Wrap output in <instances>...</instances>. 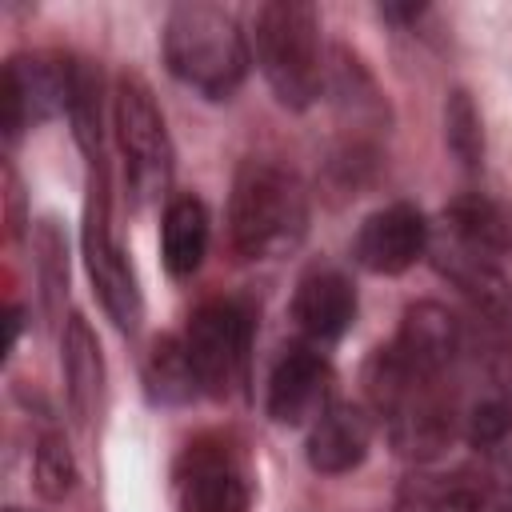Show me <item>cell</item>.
<instances>
[{
	"label": "cell",
	"instance_id": "6da1fadb",
	"mask_svg": "<svg viewBox=\"0 0 512 512\" xmlns=\"http://www.w3.org/2000/svg\"><path fill=\"white\" fill-rule=\"evenodd\" d=\"M372 408L384 416L388 436L400 456L432 460L448 448L456 432V400L444 376H424L408 368L392 348H380L364 372Z\"/></svg>",
	"mask_w": 512,
	"mask_h": 512
},
{
	"label": "cell",
	"instance_id": "7a4b0ae2",
	"mask_svg": "<svg viewBox=\"0 0 512 512\" xmlns=\"http://www.w3.org/2000/svg\"><path fill=\"white\" fill-rule=\"evenodd\" d=\"M308 200L300 180L272 160H244L228 196V236L244 260H276L304 240Z\"/></svg>",
	"mask_w": 512,
	"mask_h": 512
},
{
	"label": "cell",
	"instance_id": "3957f363",
	"mask_svg": "<svg viewBox=\"0 0 512 512\" xmlns=\"http://www.w3.org/2000/svg\"><path fill=\"white\" fill-rule=\"evenodd\" d=\"M164 60L188 88L224 100L248 76V44L232 12L208 0H184L164 20Z\"/></svg>",
	"mask_w": 512,
	"mask_h": 512
},
{
	"label": "cell",
	"instance_id": "277c9868",
	"mask_svg": "<svg viewBox=\"0 0 512 512\" xmlns=\"http://www.w3.org/2000/svg\"><path fill=\"white\" fill-rule=\"evenodd\" d=\"M256 64L288 108H308L320 96V20L304 0H268L256 12Z\"/></svg>",
	"mask_w": 512,
	"mask_h": 512
},
{
	"label": "cell",
	"instance_id": "5b68a950",
	"mask_svg": "<svg viewBox=\"0 0 512 512\" xmlns=\"http://www.w3.org/2000/svg\"><path fill=\"white\" fill-rule=\"evenodd\" d=\"M112 124H116V140H120V156H124V176H128L132 192L140 200L160 196L168 188V176H172V144H168L164 116L156 108V96H152V88L136 72H124L116 80Z\"/></svg>",
	"mask_w": 512,
	"mask_h": 512
},
{
	"label": "cell",
	"instance_id": "8992f818",
	"mask_svg": "<svg viewBox=\"0 0 512 512\" xmlns=\"http://www.w3.org/2000/svg\"><path fill=\"white\" fill-rule=\"evenodd\" d=\"M84 260H88V276L96 284V296L104 304V312L116 320V328L136 332L140 316H144V300L132 276V264L124 256V248L112 236V208H108V176L104 164H92V180H88V204H84Z\"/></svg>",
	"mask_w": 512,
	"mask_h": 512
},
{
	"label": "cell",
	"instance_id": "52a82bcc",
	"mask_svg": "<svg viewBox=\"0 0 512 512\" xmlns=\"http://www.w3.org/2000/svg\"><path fill=\"white\" fill-rule=\"evenodd\" d=\"M248 336H252L248 312L232 300H212L192 312L184 328V352H188L200 392L224 396L240 380L244 360H248Z\"/></svg>",
	"mask_w": 512,
	"mask_h": 512
},
{
	"label": "cell",
	"instance_id": "ba28073f",
	"mask_svg": "<svg viewBox=\"0 0 512 512\" xmlns=\"http://www.w3.org/2000/svg\"><path fill=\"white\" fill-rule=\"evenodd\" d=\"M180 512H248V480L224 444H188L176 468Z\"/></svg>",
	"mask_w": 512,
	"mask_h": 512
},
{
	"label": "cell",
	"instance_id": "9c48e42d",
	"mask_svg": "<svg viewBox=\"0 0 512 512\" xmlns=\"http://www.w3.org/2000/svg\"><path fill=\"white\" fill-rule=\"evenodd\" d=\"M72 80L76 64H52V60H8L0 104H4V132L8 140L20 136L28 120H44L72 104Z\"/></svg>",
	"mask_w": 512,
	"mask_h": 512
},
{
	"label": "cell",
	"instance_id": "30bf717a",
	"mask_svg": "<svg viewBox=\"0 0 512 512\" xmlns=\"http://www.w3.org/2000/svg\"><path fill=\"white\" fill-rule=\"evenodd\" d=\"M424 248H428V224L412 204H388L372 212L352 240L356 264H364L376 276H396L412 268L424 256Z\"/></svg>",
	"mask_w": 512,
	"mask_h": 512
},
{
	"label": "cell",
	"instance_id": "8fae6325",
	"mask_svg": "<svg viewBox=\"0 0 512 512\" xmlns=\"http://www.w3.org/2000/svg\"><path fill=\"white\" fill-rule=\"evenodd\" d=\"M388 348L424 376H448V368L460 356V324L444 304L420 300L404 312L400 332Z\"/></svg>",
	"mask_w": 512,
	"mask_h": 512
},
{
	"label": "cell",
	"instance_id": "7c38bea8",
	"mask_svg": "<svg viewBox=\"0 0 512 512\" xmlns=\"http://www.w3.org/2000/svg\"><path fill=\"white\" fill-rule=\"evenodd\" d=\"M356 316V288L340 268H312L292 296V320L308 340H336Z\"/></svg>",
	"mask_w": 512,
	"mask_h": 512
},
{
	"label": "cell",
	"instance_id": "4fadbf2b",
	"mask_svg": "<svg viewBox=\"0 0 512 512\" xmlns=\"http://www.w3.org/2000/svg\"><path fill=\"white\" fill-rule=\"evenodd\" d=\"M368 444H372V420L360 404H328L316 424H312V436H308V464L324 476H340V472H352L364 456H368Z\"/></svg>",
	"mask_w": 512,
	"mask_h": 512
},
{
	"label": "cell",
	"instance_id": "5bb4252c",
	"mask_svg": "<svg viewBox=\"0 0 512 512\" xmlns=\"http://www.w3.org/2000/svg\"><path fill=\"white\" fill-rule=\"evenodd\" d=\"M436 268L496 324H512V288L496 268V256H484L456 236H444L436 248Z\"/></svg>",
	"mask_w": 512,
	"mask_h": 512
},
{
	"label": "cell",
	"instance_id": "9a60e30c",
	"mask_svg": "<svg viewBox=\"0 0 512 512\" xmlns=\"http://www.w3.org/2000/svg\"><path fill=\"white\" fill-rule=\"evenodd\" d=\"M324 388H328L324 360L312 348H288L268 376V416L276 424H300L320 408Z\"/></svg>",
	"mask_w": 512,
	"mask_h": 512
},
{
	"label": "cell",
	"instance_id": "2e32d148",
	"mask_svg": "<svg viewBox=\"0 0 512 512\" xmlns=\"http://www.w3.org/2000/svg\"><path fill=\"white\" fill-rule=\"evenodd\" d=\"M60 364H64V384H68V404L76 420H92L100 408V392H104V360H100V344L96 332L88 328L84 316H68L64 324V340H60Z\"/></svg>",
	"mask_w": 512,
	"mask_h": 512
},
{
	"label": "cell",
	"instance_id": "e0dca14e",
	"mask_svg": "<svg viewBox=\"0 0 512 512\" xmlns=\"http://www.w3.org/2000/svg\"><path fill=\"white\" fill-rule=\"evenodd\" d=\"M160 252L172 276H192L208 252V208L196 196H176L164 208Z\"/></svg>",
	"mask_w": 512,
	"mask_h": 512
},
{
	"label": "cell",
	"instance_id": "ac0fdd59",
	"mask_svg": "<svg viewBox=\"0 0 512 512\" xmlns=\"http://www.w3.org/2000/svg\"><path fill=\"white\" fill-rule=\"evenodd\" d=\"M444 220H448V236H456L460 244H468V248H476L484 256H496V252H504L512 244L508 212L500 204H492L488 196H480V192H468V196L452 200Z\"/></svg>",
	"mask_w": 512,
	"mask_h": 512
},
{
	"label": "cell",
	"instance_id": "d6986e66",
	"mask_svg": "<svg viewBox=\"0 0 512 512\" xmlns=\"http://www.w3.org/2000/svg\"><path fill=\"white\" fill-rule=\"evenodd\" d=\"M484 496L464 476L420 472L408 476L396 492V512H480Z\"/></svg>",
	"mask_w": 512,
	"mask_h": 512
},
{
	"label": "cell",
	"instance_id": "ffe728a7",
	"mask_svg": "<svg viewBox=\"0 0 512 512\" xmlns=\"http://www.w3.org/2000/svg\"><path fill=\"white\" fill-rule=\"evenodd\" d=\"M148 384L160 400H188L192 392H200L196 384V372L188 364V352H184V340H160L148 356Z\"/></svg>",
	"mask_w": 512,
	"mask_h": 512
},
{
	"label": "cell",
	"instance_id": "44dd1931",
	"mask_svg": "<svg viewBox=\"0 0 512 512\" xmlns=\"http://www.w3.org/2000/svg\"><path fill=\"white\" fill-rule=\"evenodd\" d=\"M444 140L452 148V156L464 164V168H476L480 156H484V132H480V116H476V104L464 88H456L444 104Z\"/></svg>",
	"mask_w": 512,
	"mask_h": 512
},
{
	"label": "cell",
	"instance_id": "7402d4cb",
	"mask_svg": "<svg viewBox=\"0 0 512 512\" xmlns=\"http://www.w3.org/2000/svg\"><path fill=\"white\" fill-rule=\"evenodd\" d=\"M508 432H512V392L508 388H492L488 396L472 400V408L464 416V436L476 448L500 444Z\"/></svg>",
	"mask_w": 512,
	"mask_h": 512
},
{
	"label": "cell",
	"instance_id": "603a6c76",
	"mask_svg": "<svg viewBox=\"0 0 512 512\" xmlns=\"http://www.w3.org/2000/svg\"><path fill=\"white\" fill-rule=\"evenodd\" d=\"M72 484H76V460H72L64 436H56V432L40 436V444H36V488L48 500H60V496L72 492Z\"/></svg>",
	"mask_w": 512,
	"mask_h": 512
},
{
	"label": "cell",
	"instance_id": "cb8c5ba5",
	"mask_svg": "<svg viewBox=\"0 0 512 512\" xmlns=\"http://www.w3.org/2000/svg\"><path fill=\"white\" fill-rule=\"evenodd\" d=\"M8 512H20V508H8Z\"/></svg>",
	"mask_w": 512,
	"mask_h": 512
},
{
	"label": "cell",
	"instance_id": "d4e9b609",
	"mask_svg": "<svg viewBox=\"0 0 512 512\" xmlns=\"http://www.w3.org/2000/svg\"><path fill=\"white\" fill-rule=\"evenodd\" d=\"M504 512H512V508H504Z\"/></svg>",
	"mask_w": 512,
	"mask_h": 512
}]
</instances>
